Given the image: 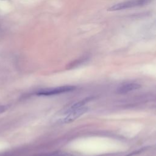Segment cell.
Listing matches in <instances>:
<instances>
[{"mask_svg": "<svg viewBox=\"0 0 156 156\" xmlns=\"http://www.w3.org/2000/svg\"><path fill=\"white\" fill-rule=\"evenodd\" d=\"M152 0H129L115 4L110 6L108 9V11H119L125 9H129L130 8H134L137 7H141L149 4Z\"/></svg>", "mask_w": 156, "mask_h": 156, "instance_id": "6da1fadb", "label": "cell"}, {"mask_svg": "<svg viewBox=\"0 0 156 156\" xmlns=\"http://www.w3.org/2000/svg\"><path fill=\"white\" fill-rule=\"evenodd\" d=\"M88 110V108L85 107H82L77 108H74L73 110H71L69 111L64 112L65 114V116L63 118H61L58 121V122L60 124H66L69 123L80 116H82L83 114H84Z\"/></svg>", "mask_w": 156, "mask_h": 156, "instance_id": "7a4b0ae2", "label": "cell"}, {"mask_svg": "<svg viewBox=\"0 0 156 156\" xmlns=\"http://www.w3.org/2000/svg\"><path fill=\"white\" fill-rule=\"evenodd\" d=\"M75 88L76 87L73 85H64L55 88H49L40 90L36 93V94L38 96H51L71 91Z\"/></svg>", "mask_w": 156, "mask_h": 156, "instance_id": "3957f363", "label": "cell"}, {"mask_svg": "<svg viewBox=\"0 0 156 156\" xmlns=\"http://www.w3.org/2000/svg\"><path fill=\"white\" fill-rule=\"evenodd\" d=\"M141 87L140 84L136 83H127L121 85L116 90V93L118 94H125L129 93L131 91L137 90Z\"/></svg>", "mask_w": 156, "mask_h": 156, "instance_id": "277c9868", "label": "cell"}, {"mask_svg": "<svg viewBox=\"0 0 156 156\" xmlns=\"http://www.w3.org/2000/svg\"><path fill=\"white\" fill-rule=\"evenodd\" d=\"M91 98H85L84 99H82L75 104H74L73 105H71L68 109L66 110L65 112H68V111H69L71 110H73V109H74V108H80V107H83L87 102H88Z\"/></svg>", "mask_w": 156, "mask_h": 156, "instance_id": "5b68a950", "label": "cell"}, {"mask_svg": "<svg viewBox=\"0 0 156 156\" xmlns=\"http://www.w3.org/2000/svg\"><path fill=\"white\" fill-rule=\"evenodd\" d=\"M9 106L7 105H0V113L5 112L6 110H7Z\"/></svg>", "mask_w": 156, "mask_h": 156, "instance_id": "8992f818", "label": "cell"}, {"mask_svg": "<svg viewBox=\"0 0 156 156\" xmlns=\"http://www.w3.org/2000/svg\"><path fill=\"white\" fill-rule=\"evenodd\" d=\"M143 150H144L143 149H139V150H138V151H136L135 152H132V153H130V154H129V155H126V156H132V155H135V154H138V153H140V152H142Z\"/></svg>", "mask_w": 156, "mask_h": 156, "instance_id": "52a82bcc", "label": "cell"}]
</instances>
